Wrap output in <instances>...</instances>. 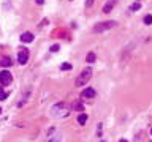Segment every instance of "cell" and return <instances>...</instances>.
Masks as SVG:
<instances>
[{
    "mask_svg": "<svg viewBox=\"0 0 152 142\" xmlns=\"http://www.w3.org/2000/svg\"><path fill=\"white\" fill-rule=\"evenodd\" d=\"M60 68H62V70H65V71H70V70H71V65L65 62V63H62V66H60Z\"/></svg>",
    "mask_w": 152,
    "mask_h": 142,
    "instance_id": "cell-16",
    "label": "cell"
},
{
    "mask_svg": "<svg viewBox=\"0 0 152 142\" xmlns=\"http://www.w3.org/2000/svg\"><path fill=\"white\" fill-rule=\"evenodd\" d=\"M78 122H79V125H84V123L87 122V114H81V115H79Z\"/></svg>",
    "mask_w": 152,
    "mask_h": 142,
    "instance_id": "cell-11",
    "label": "cell"
},
{
    "mask_svg": "<svg viewBox=\"0 0 152 142\" xmlns=\"http://www.w3.org/2000/svg\"><path fill=\"white\" fill-rule=\"evenodd\" d=\"M139 8H141V3H139V2H136V3H133L132 7H130V10H132V11H138Z\"/></svg>",
    "mask_w": 152,
    "mask_h": 142,
    "instance_id": "cell-14",
    "label": "cell"
},
{
    "mask_svg": "<svg viewBox=\"0 0 152 142\" xmlns=\"http://www.w3.org/2000/svg\"><path fill=\"white\" fill-rule=\"evenodd\" d=\"M144 24H146V25H151V24H152V16H151V14H147V16L144 17Z\"/></svg>",
    "mask_w": 152,
    "mask_h": 142,
    "instance_id": "cell-15",
    "label": "cell"
},
{
    "mask_svg": "<svg viewBox=\"0 0 152 142\" xmlns=\"http://www.w3.org/2000/svg\"><path fill=\"white\" fill-rule=\"evenodd\" d=\"M82 96H84V98H94V96H95V90H94V88H90V87L86 88V90L82 92Z\"/></svg>",
    "mask_w": 152,
    "mask_h": 142,
    "instance_id": "cell-8",
    "label": "cell"
},
{
    "mask_svg": "<svg viewBox=\"0 0 152 142\" xmlns=\"http://www.w3.org/2000/svg\"><path fill=\"white\" fill-rule=\"evenodd\" d=\"M0 65L2 66H5V68H8V66H11V58H8V57H3V58H0Z\"/></svg>",
    "mask_w": 152,
    "mask_h": 142,
    "instance_id": "cell-10",
    "label": "cell"
},
{
    "mask_svg": "<svg viewBox=\"0 0 152 142\" xmlns=\"http://www.w3.org/2000/svg\"><path fill=\"white\" fill-rule=\"evenodd\" d=\"M86 60H87V63H94L95 62V54L94 52H89L87 57H86Z\"/></svg>",
    "mask_w": 152,
    "mask_h": 142,
    "instance_id": "cell-12",
    "label": "cell"
},
{
    "mask_svg": "<svg viewBox=\"0 0 152 142\" xmlns=\"http://www.w3.org/2000/svg\"><path fill=\"white\" fill-rule=\"evenodd\" d=\"M116 25V22L114 21H106V22H100V24H97L94 27V32L95 33H100V32H105V30H109V29H112Z\"/></svg>",
    "mask_w": 152,
    "mask_h": 142,
    "instance_id": "cell-3",
    "label": "cell"
},
{
    "mask_svg": "<svg viewBox=\"0 0 152 142\" xmlns=\"http://www.w3.org/2000/svg\"><path fill=\"white\" fill-rule=\"evenodd\" d=\"M73 109H76V111H82V109H84V104H82V103H74Z\"/></svg>",
    "mask_w": 152,
    "mask_h": 142,
    "instance_id": "cell-13",
    "label": "cell"
},
{
    "mask_svg": "<svg viewBox=\"0 0 152 142\" xmlns=\"http://www.w3.org/2000/svg\"><path fill=\"white\" fill-rule=\"evenodd\" d=\"M62 137H64V136H62L60 133H56V134L49 136V137L46 139V142H62Z\"/></svg>",
    "mask_w": 152,
    "mask_h": 142,
    "instance_id": "cell-7",
    "label": "cell"
},
{
    "mask_svg": "<svg viewBox=\"0 0 152 142\" xmlns=\"http://www.w3.org/2000/svg\"><path fill=\"white\" fill-rule=\"evenodd\" d=\"M151 134H152V129H151Z\"/></svg>",
    "mask_w": 152,
    "mask_h": 142,
    "instance_id": "cell-22",
    "label": "cell"
},
{
    "mask_svg": "<svg viewBox=\"0 0 152 142\" xmlns=\"http://www.w3.org/2000/svg\"><path fill=\"white\" fill-rule=\"evenodd\" d=\"M68 112H70L68 106L65 104L64 101H60V103H56L54 106H51V111H49V114L52 115V117L59 118V117H65V115H68Z\"/></svg>",
    "mask_w": 152,
    "mask_h": 142,
    "instance_id": "cell-1",
    "label": "cell"
},
{
    "mask_svg": "<svg viewBox=\"0 0 152 142\" xmlns=\"http://www.w3.org/2000/svg\"><path fill=\"white\" fill-rule=\"evenodd\" d=\"M37 3H38V5H43V3H44V0H37Z\"/></svg>",
    "mask_w": 152,
    "mask_h": 142,
    "instance_id": "cell-19",
    "label": "cell"
},
{
    "mask_svg": "<svg viewBox=\"0 0 152 142\" xmlns=\"http://www.w3.org/2000/svg\"><path fill=\"white\" fill-rule=\"evenodd\" d=\"M29 60V51H19V54H17V62H19L21 65H25Z\"/></svg>",
    "mask_w": 152,
    "mask_h": 142,
    "instance_id": "cell-5",
    "label": "cell"
},
{
    "mask_svg": "<svg viewBox=\"0 0 152 142\" xmlns=\"http://www.w3.org/2000/svg\"><path fill=\"white\" fill-rule=\"evenodd\" d=\"M7 98V92H3V88H0V101Z\"/></svg>",
    "mask_w": 152,
    "mask_h": 142,
    "instance_id": "cell-17",
    "label": "cell"
},
{
    "mask_svg": "<svg viewBox=\"0 0 152 142\" xmlns=\"http://www.w3.org/2000/svg\"><path fill=\"white\" fill-rule=\"evenodd\" d=\"M59 51V44H54V46H51V52H57Z\"/></svg>",
    "mask_w": 152,
    "mask_h": 142,
    "instance_id": "cell-18",
    "label": "cell"
},
{
    "mask_svg": "<svg viewBox=\"0 0 152 142\" xmlns=\"http://www.w3.org/2000/svg\"><path fill=\"white\" fill-rule=\"evenodd\" d=\"M119 142H127V141H125V139H121V141H119Z\"/></svg>",
    "mask_w": 152,
    "mask_h": 142,
    "instance_id": "cell-20",
    "label": "cell"
},
{
    "mask_svg": "<svg viewBox=\"0 0 152 142\" xmlns=\"http://www.w3.org/2000/svg\"><path fill=\"white\" fill-rule=\"evenodd\" d=\"M0 114H2V109H0Z\"/></svg>",
    "mask_w": 152,
    "mask_h": 142,
    "instance_id": "cell-21",
    "label": "cell"
},
{
    "mask_svg": "<svg viewBox=\"0 0 152 142\" xmlns=\"http://www.w3.org/2000/svg\"><path fill=\"white\" fill-rule=\"evenodd\" d=\"M90 78H92V70L90 68H86L81 74L76 78V87H82V85H86Z\"/></svg>",
    "mask_w": 152,
    "mask_h": 142,
    "instance_id": "cell-2",
    "label": "cell"
},
{
    "mask_svg": "<svg viewBox=\"0 0 152 142\" xmlns=\"http://www.w3.org/2000/svg\"><path fill=\"white\" fill-rule=\"evenodd\" d=\"M13 81V76H11L10 71H0V84L2 85H8L10 82Z\"/></svg>",
    "mask_w": 152,
    "mask_h": 142,
    "instance_id": "cell-4",
    "label": "cell"
},
{
    "mask_svg": "<svg viewBox=\"0 0 152 142\" xmlns=\"http://www.w3.org/2000/svg\"><path fill=\"white\" fill-rule=\"evenodd\" d=\"M116 2H117V0H109L108 3H106L105 7H103V13H109V11L112 10V7L116 5Z\"/></svg>",
    "mask_w": 152,
    "mask_h": 142,
    "instance_id": "cell-9",
    "label": "cell"
},
{
    "mask_svg": "<svg viewBox=\"0 0 152 142\" xmlns=\"http://www.w3.org/2000/svg\"><path fill=\"white\" fill-rule=\"evenodd\" d=\"M21 41H22V43H32V41H33V35H32L30 32H24V33L21 35Z\"/></svg>",
    "mask_w": 152,
    "mask_h": 142,
    "instance_id": "cell-6",
    "label": "cell"
}]
</instances>
